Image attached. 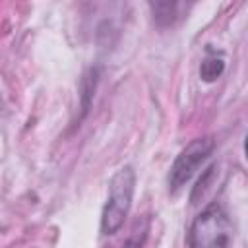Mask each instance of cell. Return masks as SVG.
<instances>
[{
    "mask_svg": "<svg viewBox=\"0 0 248 248\" xmlns=\"http://www.w3.org/2000/svg\"><path fill=\"white\" fill-rule=\"evenodd\" d=\"M231 240L232 225L219 203H209L194 219L188 234L190 248H229Z\"/></svg>",
    "mask_w": 248,
    "mask_h": 248,
    "instance_id": "obj_2",
    "label": "cell"
},
{
    "mask_svg": "<svg viewBox=\"0 0 248 248\" xmlns=\"http://www.w3.org/2000/svg\"><path fill=\"white\" fill-rule=\"evenodd\" d=\"M215 149V140L211 136L196 138L192 140L174 159L170 170H169V190L176 192L180 190L202 167L203 161L209 159V155Z\"/></svg>",
    "mask_w": 248,
    "mask_h": 248,
    "instance_id": "obj_3",
    "label": "cell"
},
{
    "mask_svg": "<svg viewBox=\"0 0 248 248\" xmlns=\"http://www.w3.org/2000/svg\"><path fill=\"white\" fill-rule=\"evenodd\" d=\"M180 8V4H174V2H157V4H151V10H153V16L155 19L161 23V25H170L176 17V10Z\"/></svg>",
    "mask_w": 248,
    "mask_h": 248,
    "instance_id": "obj_5",
    "label": "cell"
},
{
    "mask_svg": "<svg viewBox=\"0 0 248 248\" xmlns=\"http://www.w3.org/2000/svg\"><path fill=\"white\" fill-rule=\"evenodd\" d=\"M134 186H136V172L132 167L118 169L110 182H108V196L107 203L101 213V232L103 234H114L122 229L134 198Z\"/></svg>",
    "mask_w": 248,
    "mask_h": 248,
    "instance_id": "obj_1",
    "label": "cell"
},
{
    "mask_svg": "<svg viewBox=\"0 0 248 248\" xmlns=\"http://www.w3.org/2000/svg\"><path fill=\"white\" fill-rule=\"evenodd\" d=\"M143 242H145V231H141V234L136 231V234H132L122 248H143Z\"/></svg>",
    "mask_w": 248,
    "mask_h": 248,
    "instance_id": "obj_6",
    "label": "cell"
},
{
    "mask_svg": "<svg viewBox=\"0 0 248 248\" xmlns=\"http://www.w3.org/2000/svg\"><path fill=\"white\" fill-rule=\"evenodd\" d=\"M225 72V56L215 50H207V56L202 60L200 66V76L203 81H215L221 74Z\"/></svg>",
    "mask_w": 248,
    "mask_h": 248,
    "instance_id": "obj_4",
    "label": "cell"
}]
</instances>
